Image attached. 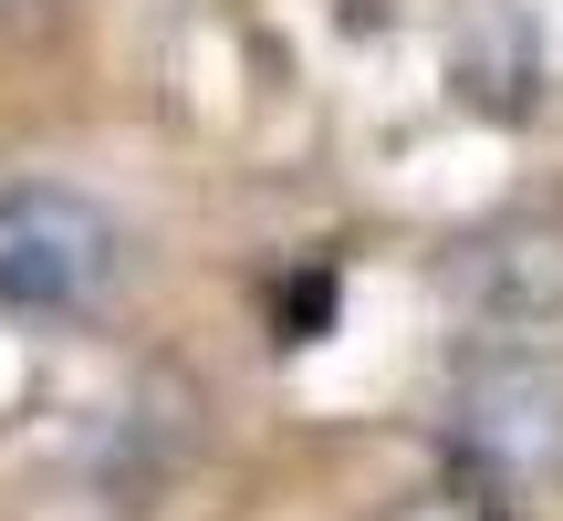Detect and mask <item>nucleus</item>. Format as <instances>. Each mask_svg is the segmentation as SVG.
<instances>
[{
	"mask_svg": "<svg viewBox=\"0 0 563 521\" xmlns=\"http://www.w3.org/2000/svg\"><path fill=\"white\" fill-rule=\"evenodd\" d=\"M115 220L74 188H0V313L63 323L115 281Z\"/></svg>",
	"mask_w": 563,
	"mask_h": 521,
	"instance_id": "1",
	"label": "nucleus"
},
{
	"mask_svg": "<svg viewBox=\"0 0 563 521\" xmlns=\"http://www.w3.org/2000/svg\"><path fill=\"white\" fill-rule=\"evenodd\" d=\"M460 448L481 459V480H532L563 448V397L532 365H481L460 397Z\"/></svg>",
	"mask_w": 563,
	"mask_h": 521,
	"instance_id": "2",
	"label": "nucleus"
},
{
	"mask_svg": "<svg viewBox=\"0 0 563 521\" xmlns=\"http://www.w3.org/2000/svg\"><path fill=\"white\" fill-rule=\"evenodd\" d=\"M323 323H334V271H302L282 292V344H323Z\"/></svg>",
	"mask_w": 563,
	"mask_h": 521,
	"instance_id": "3",
	"label": "nucleus"
},
{
	"mask_svg": "<svg viewBox=\"0 0 563 521\" xmlns=\"http://www.w3.org/2000/svg\"><path fill=\"white\" fill-rule=\"evenodd\" d=\"M407 521H501L490 501H428V511H407Z\"/></svg>",
	"mask_w": 563,
	"mask_h": 521,
	"instance_id": "4",
	"label": "nucleus"
}]
</instances>
